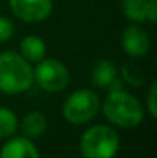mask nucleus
<instances>
[{
	"mask_svg": "<svg viewBox=\"0 0 157 158\" xmlns=\"http://www.w3.org/2000/svg\"><path fill=\"white\" fill-rule=\"evenodd\" d=\"M34 71L20 54L5 51L0 54V91L9 95L22 94L31 88Z\"/></svg>",
	"mask_w": 157,
	"mask_h": 158,
	"instance_id": "1",
	"label": "nucleus"
},
{
	"mask_svg": "<svg viewBox=\"0 0 157 158\" xmlns=\"http://www.w3.org/2000/svg\"><path fill=\"white\" fill-rule=\"evenodd\" d=\"M103 115L116 126L136 127L143 120V106L131 94L125 91H114L105 98L102 105Z\"/></svg>",
	"mask_w": 157,
	"mask_h": 158,
	"instance_id": "2",
	"label": "nucleus"
},
{
	"mask_svg": "<svg viewBox=\"0 0 157 158\" xmlns=\"http://www.w3.org/2000/svg\"><path fill=\"white\" fill-rule=\"evenodd\" d=\"M119 146V134L105 124L89 127L80 140V152L85 158H114Z\"/></svg>",
	"mask_w": 157,
	"mask_h": 158,
	"instance_id": "3",
	"label": "nucleus"
},
{
	"mask_svg": "<svg viewBox=\"0 0 157 158\" xmlns=\"http://www.w3.org/2000/svg\"><path fill=\"white\" fill-rule=\"evenodd\" d=\"M100 109V100L91 89H79L71 94L63 105V117L72 124L91 121Z\"/></svg>",
	"mask_w": 157,
	"mask_h": 158,
	"instance_id": "4",
	"label": "nucleus"
},
{
	"mask_svg": "<svg viewBox=\"0 0 157 158\" xmlns=\"http://www.w3.org/2000/svg\"><path fill=\"white\" fill-rule=\"evenodd\" d=\"M34 78L43 91L60 92L69 83V71L59 60L43 58L34 69Z\"/></svg>",
	"mask_w": 157,
	"mask_h": 158,
	"instance_id": "5",
	"label": "nucleus"
},
{
	"mask_svg": "<svg viewBox=\"0 0 157 158\" xmlns=\"http://www.w3.org/2000/svg\"><path fill=\"white\" fill-rule=\"evenodd\" d=\"M15 17L28 23L43 22L52 11V0H9Z\"/></svg>",
	"mask_w": 157,
	"mask_h": 158,
	"instance_id": "6",
	"label": "nucleus"
},
{
	"mask_svg": "<svg viewBox=\"0 0 157 158\" xmlns=\"http://www.w3.org/2000/svg\"><path fill=\"white\" fill-rule=\"evenodd\" d=\"M123 51L131 57H142L150 49V37L139 26H128L122 35Z\"/></svg>",
	"mask_w": 157,
	"mask_h": 158,
	"instance_id": "7",
	"label": "nucleus"
},
{
	"mask_svg": "<svg viewBox=\"0 0 157 158\" xmlns=\"http://www.w3.org/2000/svg\"><path fill=\"white\" fill-rule=\"evenodd\" d=\"M0 158H39V151L29 138L17 137L2 148Z\"/></svg>",
	"mask_w": 157,
	"mask_h": 158,
	"instance_id": "8",
	"label": "nucleus"
},
{
	"mask_svg": "<svg viewBox=\"0 0 157 158\" xmlns=\"http://www.w3.org/2000/svg\"><path fill=\"white\" fill-rule=\"evenodd\" d=\"M20 51L22 57L28 61H36L39 63L40 60L45 58L46 54V45L45 42L37 37V35H28L20 42Z\"/></svg>",
	"mask_w": 157,
	"mask_h": 158,
	"instance_id": "9",
	"label": "nucleus"
},
{
	"mask_svg": "<svg viewBox=\"0 0 157 158\" xmlns=\"http://www.w3.org/2000/svg\"><path fill=\"white\" fill-rule=\"evenodd\" d=\"M117 77V68L112 61L109 60H100L94 69H93V74H91V80L96 86L99 88H106L109 86Z\"/></svg>",
	"mask_w": 157,
	"mask_h": 158,
	"instance_id": "10",
	"label": "nucleus"
},
{
	"mask_svg": "<svg viewBox=\"0 0 157 158\" xmlns=\"http://www.w3.org/2000/svg\"><path fill=\"white\" fill-rule=\"evenodd\" d=\"M46 118L42 112H29L22 121V131L26 138H37L46 131Z\"/></svg>",
	"mask_w": 157,
	"mask_h": 158,
	"instance_id": "11",
	"label": "nucleus"
},
{
	"mask_svg": "<svg viewBox=\"0 0 157 158\" xmlns=\"http://www.w3.org/2000/svg\"><path fill=\"white\" fill-rule=\"evenodd\" d=\"M148 0H123V12L131 22H143L146 19Z\"/></svg>",
	"mask_w": 157,
	"mask_h": 158,
	"instance_id": "12",
	"label": "nucleus"
},
{
	"mask_svg": "<svg viewBox=\"0 0 157 158\" xmlns=\"http://www.w3.org/2000/svg\"><path fill=\"white\" fill-rule=\"evenodd\" d=\"M17 117L12 110L0 107V138H9L17 131Z\"/></svg>",
	"mask_w": 157,
	"mask_h": 158,
	"instance_id": "13",
	"label": "nucleus"
},
{
	"mask_svg": "<svg viewBox=\"0 0 157 158\" xmlns=\"http://www.w3.org/2000/svg\"><path fill=\"white\" fill-rule=\"evenodd\" d=\"M14 34V25L9 19L0 17V43L9 40V37Z\"/></svg>",
	"mask_w": 157,
	"mask_h": 158,
	"instance_id": "14",
	"label": "nucleus"
},
{
	"mask_svg": "<svg viewBox=\"0 0 157 158\" xmlns=\"http://www.w3.org/2000/svg\"><path fill=\"white\" fill-rule=\"evenodd\" d=\"M156 97H157V83L154 81L150 88V92H148V98H146V106H148V110H150V115L153 118H156L157 115V103H156Z\"/></svg>",
	"mask_w": 157,
	"mask_h": 158,
	"instance_id": "15",
	"label": "nucleus"
},
{
	"mask_svg": "<svg viewBox=\"0 0 157 158\" xmlns=\"http://www.w3.org/2000/svg\"><path fill=\"white\" fill-rule=\"evenodd\" d=\"M146 19H150L151 22H157V0H148Z\"/></svg>",
	"mask_w": 157,
	"mask_h": 158,
	"instance_id": "16",
	"label": "nucleus"
}]
</instances>
